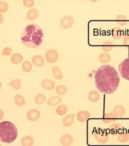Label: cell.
Listing matches in <instances>:
<instances>
[{"mask_svg": "<svg viewBox=\"0 0 129 146\" xmlns=\"http://www.w3.org/2000/svg\"><path fill=\"white\" fill-rule=\"evenodd\" d=\"M95 82L96 88L101 93L111 94L119 86L120 77L114 66L105 64L96 70Z\"/></svg>", "mask_w": 129, "mask_h": 146, "instance_id": "obj_1", "label": "cell"}, {"mask_svg": "<svg viewBox=\"0 0 129 146\" xmlns=\"http://www.w3.org/2000/svg\"><path fill=\"white\" fill-rule=\"evenodd\" d=\"M43 31L35 23L26 26L21 32L22 43L30 48H38L43 42Z\"/></svg>", "mask_w": 129, "mask_h": 146, "instance_id": "obj_2", "label": "cell"}, {"mask_svg": "<svg viewBox=\"0 0 129 146\" xmlns=\"http://www.w3.org/2000/svg\"><path fill=\"white\" fill-rule=\"evenodd\" d=\"M18 136L16 126L10 121H5L0 123V139L2 143H11Z\"/></svg>", "mask_w": 129, "mask_h": 146, "instance_id": "obj_3", "label": "cell"}, {"mask_svg": "<svg viewBox=\"0 0 129 146\" xmlns=\"http://www.w3.org/2000/svg\"><path fill=\"white\" fill-rule=\"evenodd\" d=\"M93 135L96 141L101 144H105L109 142V135L105 130L101 129H97L93 131Z\"/></svg>", "mask_w": 129, "mask_h": 146, "instance_id": "obj_4", "label": "cell"}, {"mask_svg": "<svg viewBox=\"0 0 129 146\" xmlns=\"http://www.w3.org/2000/svg\"><path fill=\"white\" fill-rule=\"evenodd\" d=\"M118 70L122 78L129 80V58L123 60L119 65Z\"/></svg>", "mask_w": 129, "mask_h": 146, "instance_id": "obj_5", "label": "cell"}, {"mask_svg": "<svg viewBox=\"0 0 129 146\" xmlns=\"http://www.w3.org/2000/svg\"><path fill=\"white\" fill-rule=\"evenodd\" d=\"M45 59L48 63H54L58 59V53L55 49H50L45 53Z\"/></svg>", "mask_w": 129, "mask_h": 146, "instance_id": "obj_6", "label": "cell"}, {"mask_svg": "<svg viewBox=\"0 0 129 146\" xmlns=\"http://www.w3.org/2000/svg\"><path fill=\"white\" fill-rule=\"evenodd\" d=\"M73 24H74V18L71 15H66V16L63 17L60 22L61 27L64 29L71 28Z\"/></svg>", "mask_w": 129, "mask_h": 146, "instance_id": "obj_7", "label": "cell"}, {"mask_svg": "<svg viewBox=\"0 0 129 146\" xmlns=\"http://www.w3.org/2000/svg\"><path fill=\"white\" fill-rule=\"evenodd\" d=\"M27 119L30 121H36L40 118V112L36 109H32L28 110L26 114Z\"/></svg>", "mask_w": 129, "mask_h": 146, "instance_id": "obj_8", "label": "cell"}, {"mask_svg": "<svg viewBox=\"0 0 129 146\" xmlns=\"http://www.w3.org/2000/svg\"><path fill=\"white\" fill-rule=\"evenodd\" d=\"M73 142L74 139L70 135H64L60 139V143L63 146H71Z\"/></svg>", "mask_w": 129, "mask_h": 146, "instance_id": "obj_9", "label": "cell"}, {"mask_svg": "<svg viewBox=\"0 0 129 146\" xmlns=\"http://www.w3.org/2000/svg\"><path fill=\"white\" fill-rule=\"evenodd\" d=\"M91 117V114L88 113V111L85 110H81L79 111L77 114V118L79 122H85L86 121H88Z\"/></svg>", "mask_w": 129, "mask_h": 146, "instance_id": "obj_10", "label": "cell"}, {"mask_svg": "<svg viewBox=\"0 0 129 146\" xmlns=\"http://www.w3.org/2000/svg\"><path fill=\"white\" fill-rule=\"evenodd\" d=\"M112 113L115 115L117 118H122L126 114V109L121 105H116L113 109Z\"/></svg>", "mask_w": 129, "mask_h": 146, "instance_id": "obj_11", "label": "cell"}, {"mask_svg": "<svg viewBox=\"0 0 129 146\" xmlns=\"http://www.w3.org/2000/svg\"><path fill=\"white\" fill-rule=\"evenodd\" d=\"M55 82L50 79H45L41 83V86L45 90H53L55 88Z\"/></svg>", "mask_w": 129, "mask_h": 146, "instance_id": "obj_12", "label": "cell"}, {"mask_svg": "<svg viewBox=\"0 0 129 146\" xmlns=\"http://www.w3.org/2000/svg\"><path fill=\"white\" fill-rule=\"evenodd\" d=\"M32 63L34 66H38V67H41L43 65L45 64V58H43L40 55H36L32 58Z\"/></svg>", "mask_w": 129, "mask_h": 146, "instance_id": "obj_13", "label": "cell"}, {"mask_svg": "<svg viewBox=\"0 0 129 146\" xmlns=\"http://www.w3.org/2000/svg\"><path fill=\"white\" fill-rule=\"evenodd\" d=\"M117 119H118V118L115 116V115H114L112 112L109 113H105L102 118L103 122L105 123H112V122H114Z\"/></svg>", "mask_w": 129, "mask_h": 146, "instance_id": "obj_14", "label": "cell"}, {"mask_svg": "<svg viewBox=\"0 0 129 146\" xmlns=\"http://www.w3.org/2000/svg\"><path fill=\"white\" fill-rule=\"evenodd\" d=\"M39 11L37 9L32 8L30 9L26 13V18L29 21H35L38 18Z\"/></svg>", "mask_w": 129, "mask_h": 146, "instance_id": "obj_15", "label": "cell"}, {"mask_svg": "<svg viewBox=\"0 0 129 146\" xmlns=\"http://www.w3.org/2000/svg\"><path fill=\"white\" fill-rule=\"evenodd\" d=\"M75 115L74 114H69L67 115L64 118H63V124L64 126H66V127H69L71 125H72V123H74V118H75Z\"/></svg>", "mask_w": 129, "mask_h": 146, "instance_id": "obj_16", "label": "cell"}, {"mask_svg": "<svg viewBox=\"0 0 129 146\" xmlns=\"http://www.w3.org/2000/svg\"><path fill=\"white\" fill-rule=\"evenodd\" d=\"M88 100L92 102H97L100 100V94L96 91H91L88 93Z\"/></svg>", "mask_w": 129, "mask_h": 146, "instance_id": "obj_17", "label": "cell"}, {"mask_svg": "<svg viewBox=\"0 0 129 146\" xmlns=\"http://www.w3.org/2000/svg\"><path fill=\"white\" fill-rule=\"evenodd\" d=\"M23 60V55L21 54V53H14V54L12 55L11 58H10V62L13 64H18L21 63Z\"/></svg>", "mask_w": 129, "mask_h": 146, "instance_id": "obj_18", "label": "cell"}, {"mask_svg": "<svg viewBox=\"0 0 129 146\" xmlns=\"http://www.w3.org/2000/svg\"><path fill=\"white\" fill-rule=\"evenodd\" d=\"M21 144L23 146H33L34 139L29 135H25L22 137Z\"/></svg>", "mask_w": 129, "mask_h": 146, "instance_id": "obj_19", "label": "cell"}, {"mask_svg": "<svg viewBox=\"0 0 129 146\" xmlns=\"http://www.w3.org/2000/svg\"><path fill=\"white\" fill-rule=\"evenodd\" d=\"M118 142L121 143H126L129 141V134L126 131H122L118 135Z\"/></svg>", "mask_w": 129, "mask_h": 146, "instance_id": "obj_20", "label": "cell"}, {"mask_svg": "<svg viewBox=\"0 0 129 146\" xmlns=\"http://www.w3.org/2000/svg\"><path fill=\"white\" fill-rule=\"evenodd\" d=\"M123 36V32L121 28L120 27H114L112 29V36L113 38L117 39V40H120Z\"/></svg>", "mask_w": 129, "mask_h": 146, "instance_id": "obj_21", "label": "cell"}, {"mask_svg": "<svg viewBox=\"0 0 129 146\" xmlns=\"http://www.w3.org/2000/svg\"><path fill=\"white\" fill-rule=\"evenodd\" d=\"M113 42L112 41H104L101 45V49L104 52H109L113 49Z\"/></svg>", "mask_w": 129, "mask_h": 146, "instance_id": "obj_22", "label": "cell"}, {"mask_svg": "<svg viewBox=\"0 0 129 146\" xmlns=\"http://www.w3.org/2000/svg\"><path fill=\"white\" fill-rule=\"evenodd\" d=\"M61 101H62V99L61 98V96H55L48 100V105L50 106H54V105H58L59 103L61 102Z\"/></svg>", "mask_w": 129, "mask_h": 146, "instance_id": "obj_23", "label": "cell"}, {"mask_svg": "<svg viewBox=\"0 0 129 146\" xmlns=\"http://www.w3.org/2000/svg\"><path fill=\"white\" fill-rule=\"evenodd\" d=\"M109 129H110V132L112 133V135L113 136H115L118 134H120L119 131L121 129V125L120 123H113L110 126Z\"/></svg>", "mask_w": 129, "mask_h": 146, "instance_id": "obj_24", "label": "cell"}, {"mask_svg": "<svg viewBox=\"0 0 129 146\" xmlns=\"http://www.w3.org/2000/svg\"><path fill=\"white\" fill-rule=\"evenodd\" d=\"M99 62L102 64H107L110 62L111 60V56L109 53H103L99 55Z\"/></svg>", "mask_w": 129, "mask_h": 146, "instance_id": "obj_25", "label": "cell"}, {"mask_svg": "<svg viewBox=\"0 0 129 146\" xmlns=\"http://www.w3.org/2000/svg\"><path fill=\"white\" fill-rule=\"evenodd\" d=\"M116 21L118 25L121 26V27H123V26H126L128 23L127 18L126 16L123 15H117V18H116Z\"/></svg>", "mask_w": 129, "mask_h": 146, "instance_id": "obj_26", "label": "cell"}, {"mask_svg": "<svg viewBox=\"0 0 129 146\" xmlns=\"http://www.w3.org/2000/svg\"><path fill=\"white\" fill-rule=\"evenodd\" d=\"M53 75L56 79L57 80H61L63 78V74L61 72V70L58 66H55L53 68Z\"/></svg>", "mask_w": 129, "mask_h": 146, "instance_id": "obj_27", "label": "cell"}, {"mask_svg": "<svg viewBox=\"0 0 129 146\" xmlns=\"http://www.w3.org/2000/svg\"><path fill=\"white\" fill-rule=\"evenodd\" d=\"M15 102L18 107H21L23 105H25L26 103V100L24 99L23 96L21 95H19V94H17L15 96Z\"/></svg>", "mask_w": 129, "mask_h": 146, "instance_id": "obj_28", "label": "cell"}, {"mask_svg": "<svg viewBox=\"0 0 129 146\" xmlns=\"http://www.w3.org/2000/svg\"><path fill=\"white\" fill-rule=\"evenodd\" d=\"M45 100H46V96L45 95H43L42 94H38L34 97V102L37 105H42V104H44Z\"/></svg>", "mask_w": 129, "mask_h": 146, "instance_id": "obj_29", "label": "cell"}, {"mask_svg": "<svg viewBox=\"0 0 129 146\" xmlns=\"http://www.w3.org/2000/svg\"><path fill=\"white\" fill-rule=\"evenodd\" d=\"M56 111L57 114L59 115H64L67 113V106L65 105H58L56 110Z\"/></svg>", "mask_w": 129, "mask_h": 146, "instance_id": "obj_30", "label": "cell"}, {"mask_svg": "<svg viewBox=\"0 0 129 146\" xmlns=\"http://www.w3.org/2000/svg\"><path fill=\"white\" fill-rule=\"evenodd\" d=\"M67 91V88L64 85H59L56 88V92L58 96H62L64 95Z\"/></svg>", "mask_w": 129, "mask_h": 146, "instance_id": "obj_31", "label": "cell"}, {"mask_svg": "<svg viewBox=\"0 0 129 146\" xmlns=\"http://www.w3.org/2000/svg\"><path fill=\"white\" fill-rule=\"evenodd\" d=\"M32 63L28 61H25L22 64V70L25 72H30L32 71Z\"/></svg>", "mask_w": 129, "mask_h": 146, "instance_id": "obj_32", "label": "cell"}, {"mask_svg": "<svg viewBox=\"0 0 129 146\" xmlns=\"http://www.w3.org/2000/svg\"><path fill=\"white\" fill-rule=\"evenodd\" d=\"M10 86H12L14 89L15 90H19L21 88V80L20 79H15V80H12L11 82H10Z\"/></svg>", "mask_w": 129, "mask_h": 146, "instance_id": "obj_33", "label": "cell"}, {"mask_svg": "<svg viewBox=\"0 0 129 146\" xmlns=\"http://www.w3.org/2000/svg\"><path fill=\"white\" fill-rule=\"evenodd\" d=\"M8 9L9 6L7 2L5 1H1L0 2V12H1V13H6L8 10Z\"/></svg>", "mask_w": 129, "mask_h": 146, "instance_id": "obj_34", "label": "cell"}, {"mask_svg": "<svg viewBox=\"0 0 129 146\" xmlns=\"http://www.w3.org/2000/svg\"><path fill=\"white\" fill-rule=\"evenodd\" d=\"M23 5L25 6L26 7H28V8H32L34 6V0H23Z\"/></svg>", "mask_w": 129, "mask_h": 146, "instance_id": "obj_35", "label": "cell"}, {"mask_svg": "<svg viewBox=\"0 0 129 146\" xmlns=\"http://www.w3.org/2000/svg\"><path fill=\"white\" fill-rule=\"evenodd\" d=\"M13 53V50L12 48H9V47H6L2 50V56H10Z\"/></svg>", "mask_w": 129, "mask_h": 146, "instance_id": "obj_36", "label": "cell"}, {"mask_svg": "<svg viewBox=\"0 0 129 146\" xmlns=\"http://www.w3.org/2000/svg\"><path fill=\"white\" fill-rule=\"evenodd\" d=\"M123 45L129 48V35H126L123 37Z\"/></svg>", "mask_w": 129, "mask_h": 146, "instance_id": "obj_37", "label": "cell"}, {"mask_svg": "<svg viewBox=\"0 0 129 146\" xmlns=\"http://www.w3.org/2000/svg\"><path fill=\"white\" fill-rule=\"evenodd\" d=\"M4 118V112L2 110H0V120H2Z\"/></svg>", "mask_w": 129, "mask_h": 146, "instance_id": "obj_38", "label": "cell"}, {"mask_svg": "<svg viewBox=\"0 0 129 146\" xmlns=\"http://www.w3.org/2000/svg\"><path fill=\"white\" fill-rule=\"evenodd\" d=\"M3 23V15L2 14H0V23L2 24Z\"/></svg>", "mask_w": 129, "mask_h": 146, "instance_id": "obj_39", "label": "cell"}, {"mask_svg": "<svg viewBox=\"0 0 129 146\" xmlns=\"http://www.w3.org/2000/svg\"><path fill=\"white\" fill-rule=\"evenodd\" d=\"M0 146H3V145H0Z\"/></svg>", "mask_w": 129, "mask_h": 146, "instance_id": "obj_40", "label": "cell"}]
</instances>
